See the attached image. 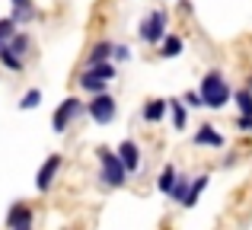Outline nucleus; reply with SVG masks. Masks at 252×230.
I'll return each instance as SVG.
<instances>
[{
	"mask_svg": "<svg viewBox=\"0 0 252 230\" xmlns=\"http://www.w3.org/2000/svg\"><path fill=\"white\" fill-rule=\"evenodd\" d=\"M198 93H201L204 109L220 112V109L230 102V83H227V77H223L220 70H208V74L201 77V83H198Z\"/></svg>",
	"mask_w": 252,
	"mask_h": 230,
	"instance_id": "nucleus-1",
	"label": "nucleus"
},
{
	"mask_svg": "<svg viewBox=\"0 0 252 230\" xmlns=\"http://www.w3.org/2000/svg\"><path fill=\"white\" fill-rule=\"evenodd\" d=\"M96 154H99V179H102L109 189H122L125 179H128V169H125V163L118 160V154L109 150V147H99Z\"/></svg>",
	"mask_w": 252,
	"mask_h": 230,
	"instance_id": "nucleus-2",
	"label": "nucleus"
},
{
	"mask_svg": "<svg viewBox=\"0 0 252 230\" xmlns=\"http://www.w3.org/2000/svg\"><path fill=\"white\" fill-rule=\"evenodd\" d=\"M83 112H86V102H80L77 96H67V99L55 109V115H51V131H55V134H64Z\"/></svg>",
	"mask_w": 252,
	"mask_h": 230,
	"instance_id": "nucleus-3",
	"label": "nucleus"
},
{
	"mask_svg": "<svg viewBox=\"0 0 252 230\" xmlns=\"http://www.w3.org/2000/svg\"><path fill=\"white\" fill-rule=\"evenodd\" d=\"M115 77V64L112 61H105V64H96V67H86L83 74H80V87L86 90V93H96V96H102L105 93V83Z\"/></svg>",
	"mask_w": 252,
	"mask_h": 230,
	"instance_id": "nucleus-4",
	"label": "nucleus"
},
{
	"mask_svg": "<svg viewBox=\"0 0 252 230\" xmlns=\"http://www.w3.org/2000/svg\"><path fill=\"white\" fill-rule=\"evenodd\" d=\"M137 35H141V42H147V45H163V38H166V13L150 10L147 16L141 19Z\"/></svg>",
	"mask_w": 252,
	"mask_h": 230,
	"instance_id": "nucleus-5",
	"label": "nucleus"
},
{
	"mask_svg": "<svg viewBox=\"0 0 252 230\" xmlns=\"http://www.w3.org/2000/svg\"><path fill=\"white\" fill-rule=\"evenodd\" d=\"M86 115H90L96 125H109V122H115V115H118V102H115V96H109V93L93 96V102H86Z\"/></svg>",
	"mask_w": 252,
	"mask_h": 230,
	"instance_id": "nucleus-6",
	"label": "nucleus"
},
{
	"mask_svg": "<svg viewBox=\"0 0 252 230\" xmlns=\"http://www.w3.org/2000/svg\"><path fill=\"white\" fill-rule=\"evenodd\" d=\"M61 163H64V157L61 154H51V157H45V163L38 166V176H35V189L38 192H48L51 189V182L58 179V169H61Z\"/></svg>",
	"mask_w": 252,
	"mask_h": 230,
	"instance_id": "nucleus-7",
	"label": "nucleus"
},
{
	"mask_svg": "<svg viewBox=\"0 0 252 230\" xmlns=\"http://www.w3.org/2000/svg\"><path fill=\"white\" fill-rule=\"evenodd\" d=\"M32 224H35V211L26 201H16L6 211V230H32Z\"/></svg>",
	"mask_w": 252,
	"mask_h": 230,
	"instance_id": "nucleus-8",
	"label": "nucleus"
},
{
	"mask_svg": "<svg viewBox=\"0 0 252 230\" xmlns=\"http://www.w3.org/2000/svg\"><path fill=\"white\" fill-rule=\"evenodd\" d=\"M118 160L125 163V169H128V176H137L141 173V147H137V141H131V137H125L122 144H118Z\"/></svg>",
	"mask_w": 252,
	"mask_h": 230,
	"instance_id": "nucleus-9",
	"label": "nucleus"
},
{
	"mask_svg": "<svg viewBox=\"0 0 252 230\" xmlns=\"http://www.w3.org/2000/svg\"><path fill=\"white\" fill-rule=\"evenodd\" d=\"M195 144H198V147H217V150H220L227 141H223V134L214 128V125H201V128L195 131Z\"/></svg>",
	"mask_w": 252,
	"mask_h": 230,
	"instance_id": "nucleus-10",
	"label": "nucleus"
},
{
	"mask_svg": "<svg viewBox=\"0 0 252 230\" xmlns=\"http://www.w3.org/2000/svg\"><path fill=\"white\" fill-rule=\"evenodd\" d=\"M169 112V99H150V102H144V109H141V118L147 125H154V122H163Z\"/></svg>",
	"mask_w": 252,
	"mask_h": 230,
	"instance_id": "nucleus-11",
	"label": "nucleus"
},
{
	"mask_svg": "<svg viewBox=\"0 0 252 230\" xmlns=\"http://www.w3.org/2000/svg\"><path fill=\"white\" fill-rule=\"evenodd\" d=\"M13 3V23L16 26H26L35 19V6H32V0H10Z\"/></svg>",
	"mask_w": 252,
	"mask_h": 230,
	"instance_id": "nucleus-12",
	"label": "nucleus"
},
{
	"mask_svg": "<svg viewBox=\"0 0 252 230\" xmlns=\"http://www.w3.org/2000/svg\"><path fill=\"white\" fill-rule=\"evenodd\" d=\"M112 55H115V45H112V42H96V45H93V51H90V58H86V64L96 67V64H105Z\"/></svg>",
	"mask_w": 252,
	"mask_h": 230,
	"instance_id": "nucleus-13",
	"label": "nucleus"
},
{
	"mask_svg": "<svg viewBox=\"0 0 252 230\" xmlns=\"http://www.w3.org/2000/svg\"><path fill=\"white\" fill-rule=\"evenodd\" d=\"M176 182H179L176 166H172V163H166V166H163V173H160V179H157V189H160L163 195H169L172 189H176Z\"/></svg>",
	"mask_w": 252,
	"mask_h": 230,
	"instance_id": "nucleus-14",
	"label": "nucleus"
},
{
	"mask_svg": "<svg viewBox=\"0 0 252 230\" xmlns=\"http://www.w3.org/2000/svg\"><path fill=\"white\" fill-rule=\"evenodd\" d=\"M208 182H211V176L208 173H201V176H195L191 179V189H189V198H185V205L182 208H195V201H198V195L208 189Z\"/></svg>",
	"mask_w": 252,
	"mask_h": 230,
	"instance_id": "nucleus-15",
	"label": "nucleus"
},
{
	"mask_svg": "<svg viewBox=\"0 0 252 230\" xmlns=\"http://www.w3.org/2000/svg\"><path fill=\"white\" fill-rule=\"evenodd\" d=\"M169 112H172V128L185 131V125H189V112H185V106L179 99H169Z\"/></svg>",
	"mask_w": 252,
	"mask_h": 230,
	"instance_id": "nucleus-16",
	"label": "nucleus"
},
{
	"mask_svg": "<svg viewBox=\"0 0 252 230\" xmlns=\"http://www.w3.org/2000/svg\"><path fill=\"white\" fill-rule=\"evenodd\" d=\"M182 48H185V42L179 35H166V38H163V45H160V55L163 58H179V55H182Z\"/></svg>",
	"mask_w": 252,
	"mask_h": 230,
	"instance_id": "nucleus-17",
	"label": "nucleus"
},
{
	"mask_svg": "<svg viewBox=\"0 0 252 230\" xmlns=\"http://www.w3.org/2000/svg\"><path fill=\"white\" fill-rule=\"evenodd\" d=\"M189 189H191V179L179 173V182H176V189L169 192V198L176 201V205H185V198H189Z\"/></svg>",
	"mask_w": 252,
	"mask_h": 230,
	"instance_id": "nucleus-18",
	"label": "nucleus"
},
{
	"mask_svg": "<svg viewBox=\"0 0 252 230\" xmlns=\"http://www.w3.org/2000/svg\"><path fill=\"white\" fill-rule=\"evenodd\" d=\"M233 99H236V106H240V115H252V90L249 87L236 90Z\"/></svg>",
	"mask_w": 252,
	"mask_h": 230,
	"instance_id": "nucleus-19",
	"label": "nucleus"
},
{
	"mask_svg": "<svg viewBox=\"0 0 252 230\" xmlns=\"http://www.w3.org/2000/svg\"><path fill=\"white\" fill-rule=\"evenodd\" d=\"M6 48H10V51H13L16 58H26V51H29V35H23V32H16V35H13V42L6 45Z\"/></svg>",
	"mask_w": 252,
	"mask_h": 230,
	"instance_id": "nucleus-20",
	"label": "nucleus"
},
{
	"mask_svg": "<svg viewBox=\"0 0 252 230\" xmlns=\"http://www.w3.org/2000/svg\"><path fill=\"white\" fill-rule=\"evenodd\" d=\"M0 61H3V67H10V70H23V58H16L10 48H0Z\"/></svg>",
	"mask_w": 252,
	"mask_h": 230,
	"instance_id": "nucleus-21",
	"label": "nucleus"
},
{
	"mask_svg": "<svg viewBox=\"0 0 252 230\" xmlns=\"http://www.w3.org/2000/svg\"><path fill=\"white\" fill-rule=\"evenodd\" d=\"M38 102H42V90H29V93L23 96V99H19V109H38Z\"/></svg>",
	"mask_w": 252,
	"mask_h": 230,
	"instance_id": "nucleus-22",
	"label": "nucleus"
},
{
	"mask_svg": "<svg viewBox=\"0 0 252 230\" xmlns=\"http://www.w3.org/2000/svg\"><path fill=\"white\" fill-rule=\"evenodd\" d=\"M182 102H185V106H191V109H204V102H201V93H198V90H189V93L182 96Z\"/></svg>",
	"mask_w": 252,
	"mask_h": 230,
	"instance_id": "nucleus-23",
	"label": "nucleus"
},
{
	"mask_svg": "<svg viewBox=\"0 0 252 230\" xmlns=\"http://www.w3.org/2000/svg\"><path fill=\"white\" fill-rule=\"evenodd\" d=\"M236 128L246 131V134H252V115H240V118H236Z\"/></svg>",
	"mask_w": 252,
	"mask_h": 230,
	"instance_id": "nucleus-24",
	"label": "nucleus"
},
{
	"mask_svg": "<svg viewBox=\"0 0 252 230\" xmlns=\"http://www.w3.org/2000/svg\"><path fill=\"white\" fill-rule=\"evenodd\" d=\"M112 58H115V61H128L131 48H128V45H115V55H112Z\"/></svg>",
	"mask_w": 252,
	"mask_h": 230,
	"instance_id": "nucleus-25",
	"label": "nucleus"
}]
</instances>
